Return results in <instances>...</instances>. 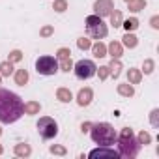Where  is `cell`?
<instances>
[{
	"instance_id": "cell-1",
	"label": "cell",
	"mask_w": 159,
	"mask_h": 159,
	"mask_svg": "<svg viewBox=\"0 0 159 159\" xmlns=\"http://www.w3.org/2000/svg\"><path fill=\"white\" fill-rule=\"evenodd\" d=\"M25 114V103L23 99L10 92L0 88V122L2 124H13Z\"/></svg>"
},
{
	"instance_id": "cell-2",
	"label": "cell",
	"mask_w": 159,
	"mask_h": 159,
	"mask_svg": "<svg viewBox=\"0 0 159 159\" xmlns=\"http://www.w3.org/2000/svg\"><path fill=\"white\" fill-rule=\"evenodd\" d=\"M139 152H140V142L133 135V129L124 127L118 135V153H120V157L133 159V157H137Z\"/></svg>"
},
{
	"instance_id": "cell-3",
	"label": "cell",
	"mask_w": 159,
	"mask_h": 159,
	"mask_svg": "<svg viewBox=\"0 0 159 159\" xmlns=\"http://www.w3.org/2000/svg\"><path fill=\"white\" fill-rule=\"evenodd\" d=\"M90 137H92V140H94L96 144H99V146H111V144H114V140H116V131H114V127H112L111 124L99 122V124H92V127H90Z\"/></svg>"
},
{
	"instance_id": "cell-4",
	"label": "cell",
	"mask_w": 159,
	"mask_h": 159,
	"mask_svg": "<svg viewBox=\"0 0 159 159\" xmlns=\"http://www.w3.org/2000/svg\"><path fill=\"white\" fill-rule=\"evenodd\" d=\"M86 32H88V36L94 38V39H103V38L107 36L109 28H107V25L103 23V17H99V15H90V17H86Z\"/></svg>"
},
{
	"instance_id": "cell-5",
	"label": "cell",
	"mask_w": 159,
	"mask_h": 159,
	"mask_svg": "<svg viewBox=\"0 0 159 159\" xmlns=\"http://www.w3.org/2000/svg\"><path fill=\"white\" fill-rule=\"evenodd\" d=\"M36 127H38L39 135H41V139H45V140H51V139H54L58 135V124L51 116H41L38 120V125Z\"/></svg>"
},
{
	"instance_id": "cell-6",
	"label": "cell",
	"mask_w": 159,
	"mask_h": 159,
	"mask_svg": "<svg viewBox=\"0 0 159 159\" xmlns=\"http://www.w3.org/2000/svg\"><path fill=\"white\" fill-rule=\"evenodd\" d=\"M36 71L39 75H54L58 71V60L54 56H39L36 60Z\"/></svg>"
},
{
	"instance_id": "cell-7",
	"label": "cell",
	"mask_w": 159,
	"mask_h": 159,
	"mask_svg": "<svg viewBox=\"0 0 159 159\" xmlns=\"http://www.w3.org/2000/svg\"><path fill=\"white\" fill-rule=\"evenodd\" d=\"M73 69H75V75H77V79H81V81H86V79H90V77H94L96 75V64L92 62V60H79L75 66H73Z\"/></svg>"
},
{
	"instance_id": "cell-8",
	"label": "cell",
	"mask_w": 159,
	"mask_h": 159,
	"mask_svg": "<svg viewBox=\"0 0 159 159\" xmlns=\"http://www.w3.org/2000/svg\"><path fill=\"white\" fill-rule=\"evenodd\" d=\"M112 10H114V2H112V0H96V2H94V11L99 17L111 15Z\"/></svg>"
},
{
	"instance_id": "cell-9",
	"label": "cell",
	"mask_w": 159,
	"mask_h": 159,
	"mask_svg": "<svg viewBox=\"0 0 159 159\" xmlns=\"http://www.w3.org/2000/svg\"><path fill=\"white\" fill-rule=\"evenodd\" d=\"M88 157H120V153L116 152V150H111L109 146H99V148H96V150H92L90 153H88Z\"/></svg>"
},
{
	"instance_id": "cell-10",
	"label": "cell",
	"mask_w": 159,
	"mask_h": 159,
	"mask_svg": "<svg viewBox=\"0 0 159 159\" xmlns=\"http://www.w3.org/2000/svg\"><path fill=\"white\" fill-rule=\"evenodd\" d=\"M92 99H94L92 88H81V90H79V94H77V103L81 105V107H88V105L92 103Z\"/></svg>"
},
{
	"instance_id": "cell-11",
	"label": "cell",
	"mask_w": 159,
	"mask_h": 159,
	"mask_svg": "<svg viewBox=\"0 0 159 159\" xmlns=\"http://www.w3.org/2000/svg\"><path fill=\"white\" fill-rule=\"evenodd\" d=\"M107 51H109V54H111L112 58H120V56L124 54L122 43H118V41H111V43H109V47H107Z\"/></svg>"
},
{
	"instance_id": "cell-12",
	"label": "cell",
	"mask_w": 159,
	"mask_h": 159,
	"mask_svg": "<svg viewBox=\"0 0 159 159\" xmlns=\"http://www.w3.org/2000/svg\"><path fill=\"white\" fill-rule=\"evenodd\" d=\"M122 43H124L127 49H135L137 43H139V38H137L135 34H131V32H125L124 38H122Z\"/></svg>"
},
{
	"instance_id": "cell-13",
	"label": "cell",
	"mask_w": 159,
	"mask_h": 159,
	"mask_svg": "<svg viewBox=\"0 0 159 159\" xmlns=\"http://www.w3.org/2000/svg\"><path fill=\"white\" fill-rule=\"evenodd\" d=\"M13 153H15L17 157H28V155L32 153V148H30V144H15Z\"/></svg>"
},
{
	"instance_id": "cell-14",
	"label": "cell",
	"mask_w": 159,
	"mask_h": 159,
	"mask_svg": "<svg viewBox=\"0 0 159 159\" xmlns=\"http://www.w3.org/2000/svg\"><path fill=\"white\" fill-rule=\"evenodd\" d=\"M127 81H129L131 84H139V83L142 81V71H140V69L131 67V69L127 71Z\"/></svg>"
},
{
	"instance_id": "cell-15",
	"label": "cell",
	"mask_w": 159,
	"mask_h": 159,
	"mask_svg": "<svg viewBox=\"0 0 159 159\" xmlns=\"http://www.w3.org/2000/svg\"><path fill=\"white\" fill-rule=\"evenodd\" d=\"M56 99L62 101V103H69V101L73 99L71 90H69V88H58V90H56Z\"/></svg>"
},
{
	"instance_id": "cell-16",
	"label": "cell",
	"mask_w": 159,
	"mask_h": 159,
	"mask_svg": "<svg viewBox=\"0 0 159 159\" xmlns=\"http://www.w3.org/2000/svg\"><path fill=\"white\" fill-rule=\"evenodd\" d=\"M26 83H28V71L26 69H17L15 71V84L25 86Z\"/></svg>"
},
{
	"instance_id": "cell-17",
	"label": "cell",
	"mask_w": 159,
	"mask_h": 159,
	"mask_svg": "<svg viewBox=\"0 0 159 159\" xmlns=\"http://www.w3.org/2000/svg\"><path fill=\"white\" fill-rule=\"evenodd\" d=\"M90 49H92V52H94V56H96V58H103V56H107V47H105L101 41L94 43Z\"/></svg>"
},
{
	"instance_id": "cell-18",
	"label": "cell",
	"mask_w": 159,
	"mask_h": 159,
	"mask_svg": "<svg viewBox=\"0 0 159 159\" xmlns=\"http://www.w3.org/2000/svg\"><path fill=\"white\" fill-rule=\"evenodd\" d=\"M109 17H111V25H112L114 28L122 26V21H124V17H122V11H120V10H112Z\"/></svg>"
},
{
	"instance_id": "cell-19",
	"label": "cell",
	"mask_w": 159,
	"mask_h": 159,
	"mask_svg": "<svg viewBox=\"0 0 159 159\" xmlns=\"http://www.w3.org/2000/svg\"><path fill=\"white\" fill-rule=\"evenodd\" d=\"M118 94L124 96V98H131V96L135 94V88H133L131 83H127V84H118Z\"/></svg>"
},
{
	"instance_id": "cell-20",
	"label": "cell",
	"mask_w": 159,
	"mask_h": 159,
	"mask_svg": "<svg viewBox=\"0 0 159 159\" xmlns=\"http://www.w3.org/2000/svg\"><path fill=\"white\" fill-rule=\"evenodd\" d=\"M109 69H111V75L116 79L122 71V64H120V58H112V62L109 64Z\"/></svg>"
},
{
	"instance_id": "cell-21",
	"label": "cell",
	"mask_w": 159,
	"mask_h": 159,
	"mask_svg": "<svg viewBox=\"0 0 159 159\" xmlns=\"http://www.w3.org/2000/svg\"><path fill=\"white\" fill-rule=\"evenodd\" d=\"M39 109H41V105L38 103V101H28V103H25V112L26 114H38L39 112Z\"/></svg>"
},
{
	"instance_id": "cell-22",
	"label": "cell",
	"mask_w": 159,
	"mask_h": 159,
	"mask_svg": "<svg viewBox=\"0 0 159 159\" xmlns=\"http://www.w3.org/2000/svg\"><path fill=\"white\" fill-rule=\"evenodd\" d=\"M127 4H129V11L137 13V11L146 8V0H131V2H127Z\"/></svg>"
},
{
	"instance_id": "cell-23",
	"label": "cell",
	"mask_w": 159,
	"mask_h": 159,
	"mask_svg": "<svg viewBox=\"0 0 159 159\" xmlns=\"http://www.w3.org/2000/svg\"><path fill=\"white\" fill-rule=\"evenodd\" d=\"M122 26H124L127 32H133V30L139 28V19H137V17H131V19H127V21H122Z\"/></svg>"
},
{
	"instance_id": "cell-24",
	"label": "cell",
	"mask_w": 159,
	"mask_h": 159,
	"mask_svg": "<svg viewBox=\"0 0 159 159\" xmlns=\"http://www.w3.org/2000/svg\"><path fill=\"white\" fill-rule=\"evenodd\" d=\"M11 73H13V64L10 60H6V62L0 64V75H2V77H10Z\"/></svg>"
},
{
	"instance_id": "cell-25",
	"label": "cell",
	"mask_w": 159,
	"mask_h": 159,
	"mask_svg": "<svg viewBox=\"0 0 159 159\" xmlns=\"http://www.w3.org/2000/svg\"><path fill=\"white\" fill-rule=\"evenodd\" d=\"M52 10H54L56 13H64V11L67 10V2H66V0H54Z\"/></svg>"
},
{
	"instance_id": "cell-26",
	"label": "cell",
	"mask_w": 159,
	"mask_h": 159,
	"mask_svg": "<svg viewBox=\"0 0 159 159\" xmlns=\"http://www.w3.org/2000/svg\"><path fill=\"white\" fill-rule=\"evenodd\" d=\"M77 47L81 49V51H88V49L92 47V41H90L88 38H79V39H77Z\"/></svg>"
},
{
	"instance_id": "cell-27",
	"label": "cell",
	"mask_w": 159,
	"mask_h": 159,
	"mask_svg": "<svg viewBox=\"0 0 159 159\" xmlns=\"http://www.w3.org/2000/svg\"><path fill=\"white\" fill-rule=\"evenodd\" d=\"M58 67H60L62 71H66V73H69V71L73 69V64H71V58H62V60H60V64H58Z\"/></svg>"
},
{
	"instance_id": "cell-28",
	"label": "cell",
	"mask_w": 159,
	"mask_h": 159,
	"mask_svg": "<svg viewBox=\"0 0 159 159\" xmlns=\"http://www.w3.org/2000/svg\"><path fill=\"white\" fill-rule=\"evenodd\" d=\"M96 73L99 75V81H105V79L111 75V69H109V66H101L99 69H96Z\"/></svg>"
},
{
	"instance_id": "cell-29",
	"label": "cell",
	"mask_w": 159,
	"mask_h": 159,
	"mask_svg": "<svg viewBox=\"0 0 159 159\" xmlns=\"http://www.w3.org/2000/svg\"><path fill=\"white\" fill-rule=\"evenodd\" d=\"M8 60H10L11 64H15V62H21V60H23V52L15 49V51H11V52H10V58H8Z\"/></svg>"
},
{
	"instance_id": "cell-30",
	"label": "cell",
	"mask_w": 159,
	"mask_h": 159,
	"mask_svg": "<svg viewBox=\"0 0 159 159\" xmlns=\"http://www.w3.org/2000/svg\"><path fill=\"white\" fill-rule=\"evenodd\" d=\"M137 140H139L140 144H150V142H152V135H150V133H146V131H140Z\"/></svg>"
},
{
	"instance_id": "cell-31",
	"label": "cell",
	"mask_w": 159,
	"mask_h": 159,
	"mask_svg": "<svg viewBox=\"0 0 159 159\" xmlns=\"http://www.w3.org/2000/svg\"><path fill=\"white\" fill-rule=\"evenodd\" d=\"M54 34V26H51V25H47V26H43L41 30H39V36L41 38H49V36H52Z\"/></svg>"
},
{
	"instance_id": "cell-32",
	"label": "cell",
	"mask_w": 159,
	"mask_h": 159,
	"mask_svg": "<svg viewBox=\"0 0 159 159\" xmlns=\"http://www.w3.org/2000/svg\"><path fill=\"white\" fill-rule=\"evenodd\" d=\"M71 56V51L67 49V47H62V49H58V52H56V58L58 60H62V58H69Z\"/></svg>"
},
{
	"instance_id": "cell-33",
	"label": "cell",
	"mask_w": 159,
	"mask_h": 159,
	"mask_svg": "<svg viewBox=\"0 0 159 159\" xmlns=\"http://www.w3.org/2000/svg\"><path fill=\"white\" fill-rule=\"evenodd\" d=\"M153 67H155L153 60H150V58H148V60H144V67H142V69H144V73H146V75H150V73L153 71Z\"/></svg>"
},
{
	"instance_id": "cell-34",
	"label": "cell",
	"mask_w": 159,
	"mask_h": 159,
	"mask_svg": "<svg viewBox=\"0 0 159 159\" xmlns=\"http://www.w3.org/2000/svg\"><path fill=\"white\" fill-rule=\"evenodd\" d=\"M157 116H159V111H157V109H153V111L150 112V122H152V125H153V127H157V125H159Z\"/></svg>"
},
{
	"instance_id": "cell-35",
	"label": "cell",
	"mask_w": 159,
	"mask_h": 159,
	"mask_svg": "<svg viewBox=\"0 0 159 159\" xmlns=\"http://www.w3.org/2000/svg\"><path fill=\"white\" fill-rule=\"evenodd\" d=\"M51 153H54V155H66L67 150L64 146H51Z\"/></svg>"
},
{
	"instance_id": "cell-36",
	"label": "cell",
	"mask_w": 159,
	"mask_h": 159,
	"mask_svg": "<svg viewBox=\"0 0 159 159\" xmlns=\"http://www.w3.org/2000/svg\"><path fill=\"white\" fill-rule=\"evenodd\" d=\"M150 25H152V28H155V30H157V28H159V17H157V15H153V17H152V21H150Z\"/></svg>"
},
{
	"instance_id": "cell-37",
	"label": "cell",
	"mask_w": 159,
	"mask_h": 159,
	"mask_svg": "<svg viewBox=\"0 0 159 159\" xmlns=\"http://www.w3.org/2000/svg\"><path fill=\"white\" fill-rule=\"evenodd\" d=\"M90 127H92V124H90V122H84V124L81 125V131L86 133V131H90Z\"/></svg>"
},
{
	"instance_id": "cell-38",
	"label": "cell",
	"mask_w": 159,
	"mask_h": 159,
	"mask_svg": "<svg viewBox=\"0 0 159 159\" xmlns=\"http://www.w3.org/2000/svg\"><path fill=\"white\" fill-rule=\"evenodd\" d=\"M4 153V148H2V144H0V155H2Z\"/></svg>"
},
{
	"instance_id": "cell-39",
	"label": "cell",
	"mask_w": 159,
	"mask_h": 159,
	"mask_svg": "<svg viewBox=\"0 0 159 159\" xmlns=\"http://www.w3.org/2000/svg\"><path fill=\"white\" fill-rule=\"evenodd\" d=\"M0 83H2V75H0Z\"/></svg>"
},
{
	"instance_id": "cell-40",
	"label": "cell",
	"mask_w": 159,
	"mask_h": 159,
	"mask_svg": "<svg viewBox=\"0 0 159 159\" xmlns=\"http://www.w3.org/2000/svg\"><path fill=\"white\" fill-rule=\"evenodd\" d=\"M0 135H2V127H0Z\"/></svg>"
},
{
	"instance_id": "cell-41",
	"label": "cell",
	"mask_w": 159,
	"mask_h": 159,
	"mask_svg": "<svg viewBox=\"0 0 159 159\" xmlns=\"http://www.w3.org/2000/svg\"><path fill=\"white\" fill-rule=\"evenodd\" d=\"M125 2H131V0H125Z\"/></svg>"
}]
</instances>
